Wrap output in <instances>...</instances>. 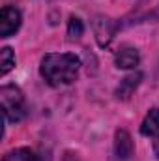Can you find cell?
<instances>
[{"label": "cell", "mask_w": 159, "mask_h": 161, "mask_svg": "<svg viewBox=\"0 0 159 161\" xmlns=\"http://www.w3.org/2000/svg\"><path fill=\"white\" fill-rule=\"evenodd\" d=\"M139 64H140V54L131 45L120 47L116 51V54H114V66L118 69H135Z\"/></svg>", "instance_id": "7"}, {"label": "cell", "mask_w": 159, "mask_h": 161, "mask_svg": "<svg viewBox=\"0 0 159 161\" xmlns=\"http://www.w3.org/2000/svg\"><path fill=\"white\" fill-rule=\"evenodd\" d=\"M140 80H142V73L140 71H133V73H129L127 77H123V79L120 80L118 88H116V97L118 99H129L131 97V94L137 90V86L140 84Z\"/></svg>", "instance_id": "8"}, {"label": "cell", "mask_w": 159, "mask_h": 161, "mask_svg": "<svg viewBox=\"0 0 159 161\" xmlns=\"http://www.w3.org/2000/svg\"><path fill=\"white\" fill-rule=\"evenodd\" d=\"M23 23V15L17 8L13 6H6L0 11V38H9L13 36Z\"/></svg>", "instance_id": "4"}, {"label": "cell", "mask_w": 159, "mask_h": 161, "mask_svg": "<svg viewBox=\"0 0 159 161\" xmlns=\"http://www.w3.org/2000/svg\"><path fill=\"white\" fill-rule=\"evenodd\" d=\"M92 28H94V36L97 40V45L99 47H109L112 38H114V34H116L118 25L112 19L105 17V15H97L92 21Z\"/></svg>", "instance_id": "3"}, {"label": "cell", "mask_w": 159, "mask_h": 161, "mask_svg": "<svg viewBox=\"0 0 159 161\" xmlns=\"http://www.w3.org/2000/svg\"><path fill=\"white\" fill-rule=\"evenodd\" d=\"M0 105H2V114L6 122L17 124L26 116L25 94L15 84H4L0 88Z\"/></svg>", "instance_id": "2"}, {"label": "cell", "mask_w": 159, "mask_h": 161, "mask_svg": "<svg viewBox=\"0 0 159 161\" xmlns=\"http://www.w3.org/2000/svg\"><path fill=\"white\" fill-rule=\"evenodd\" d=\"M15 68V53L11 51V47H4L0 53V75H8L11 69Z\"/></svg>", "instance_id": "10"}, {"label": "cell", "mask_w": 159, "mask_h": 161, "mask_svg": "<svg viewBox=\"0 0 159 161\" xmlns=\"http://www.w3.org/2000/svg\"><path fill=\"white\" fill-rule=\"evenodd\" d=\"M133 152H135V144H133L131 135L125 129H116V133H114V156H116V159L118 161L131 159Z\"/></svg>", "instance_id": "6"}, {"label": "cell", "mask_w": 159, "mask_h": 161, "mask_svg": "<svg viewBox=\"0 0 159 161\" xmlns=\"http://www.w3.org/2000/svg\"><path fill=\"white\" fill-rule=\"evenodd\" d=\"M2 161H43L40 154H36L30 148H15L11 152H8Z\"/></svg>", "instance_id": "9"}, {"label": "cell", "mask_w": 159, "mask_h": 161, "mask_svg": "<svg viewBox=\"0 0 159 161\" xmlns=\"http://www.w3.org/2000/svg\"><path fill=\"white\" fill-rule=\"evenodd\" d=\"M80 58L73 53H49L41 58L40 73L51 86H68L79 77Z\"/></svg>", "instance_id": "1"}, {"label": "cell", "mask_w": 159, "mask_h": 161, "mask_svg": "<svg viewBox=\"0 0 159 161\" xmlns=\"http://www.w3.org/2000/svg\"><path fill=\"white\" fill-rule=\"evenodd\" d=\"M140 133L152 141L154 154L159 158V107H152L140 124Z\"/></svg>", "instance_id": "5"}, {"label": "cell", "mask_w": 159, "mask_h": 161, "mask_svg": "<svg viewBox=\"0 0 159 161\" xmlns=\"http://www.w3.org/2000/svg\"><path fill=\"white\" fill-rule=\"evenodd\" d=\"M82 34H84V23L80 21L79 17L71 15L69 21H68V38L71 41H75V40H80Z\"/></svg>", "instance_id": "11"}]
</instances>
